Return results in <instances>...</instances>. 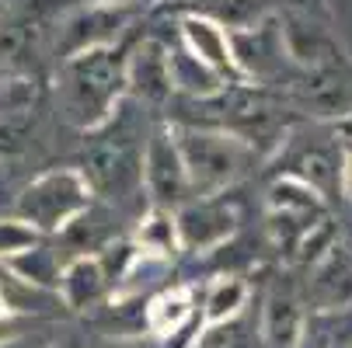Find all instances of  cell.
<instances>
[{
    "label": "cell",
    "instance_id": "22",
    "mask_svg": "<svg viewBox=\"0 0 352 348\" xmlns=\"http://www.w3.org/2000/svg\"><path fill=\"white\" fill-rule=\"evenodd\" d=\"M105 348H129V345H105Z\"/></svg>",
    "mask_w": 352,
    "mask_h": 348
},
{
    "label": "cell",
    "instance_id": "12",
    "mask_svg": "<svg viewBox=\"0 0 352 348\" xmlns=\"http://www.w3.org/2000/svg\"><path fill=\"white\" fill-rule=\"evenodd\" d=\"M195 314V300H192V289L188 286H175V289H164L157 292L146 307V327L161 334V338H171L175 331H182Z\"/></svg>",
    "mask_w": 352,
    "mask_h": 348
},
{
    "label": "cell",
    "instance_id": "14",
    "mask_svg": "<svg viewBox=\"0 0 352 348\" xmlns=\"http://www.w3.org/2000/svg\"><path fill=\"white\" fill-rule=\"evenodd\" d=\"M133 244L140 247L143 255H157V258H168V262H171V255L182 247V233H178L175 213L154 206V209H150V213L140 220Z\"/></svg>",
    "mask_w": 352,
    "mask_h": 348
},
{
    "label": "cell",
    "instance_id": "20",
    "mask_svg": "<svg viewBox=\"0 0 352 348\" xmlns=\"http://www.w3.org/2000/svg\"><path fill=\"white\" fill-rule=\"evenodd\" d=\"M342 192L352 198V139L342 146Z\"/></svg>",
    "mask_w": 352,
    "mask_h": 348
},
{
    "label": "cell",
    "instance_id": "9",
    "mask_svg": "<svg viewBox=\"0 0 352 348\" xmlns=\"http://www.w3.org/2000/svg\"><path fill=\"white\" fill-rule=\"evenodd\" d=\"M109 275L102 268V262H98V255H77L74 262H67L63 268V279H60V303L67 310H87L94 307L98 300L105 296L109 289Z\"/></svg>",
    "mask_w": 352,
    "mask_h": 348
},
{
    "label": "cell",
    "instance_id": "1",
    "mask_svg": "<svg viewBox=\"0 0 352 348\" xmlns=\"http://www.w3.org/2000/svg\"><path fill=\"white\" fill-rule=\"evenodd\" d=\"M122 87H126V67L112 60L109 49H91V53L63 60L60 97L67 119L84 129H98L109 122V115L122 102Z\"/></svg>",
    "mask_w": 352,
    "mask_h": 348
},
{
    "label": "cell",
    "instance_id": "3",
    "mask_svg": "<svg viewBox=\"0 0 352 348\" xmlns=\"http://www.w3.org/2000/svg\"><path fill=\"white\" fill-rule=\"evenodd\" d=\"M178 150L188 171V185L195 195H220L230 181H237L251 161V146L241 136L206 132V129H178Z\"/></svg>",
    "mask_w": 352,
    "mask_h": 348
},
{
    "label": "cell",
    "instance_id": "6",
    "mask_svg": "<svg viewBox=\"0 0 352 348\" xmlns=\"http://www.w3.org/2000/svg\"><path fill=\"white\" fill-rule=\"evenodd\" d=\"M307 303L314 314H335L352 307V255L342 244L314 262V275L307 282Z\"/></svg>",
    "mask_w": 352,
    "mask_h": 348
},
{
    "label": "cell",
    "instance_id": "2",
    "mask_svg": "<svg viewBox=\"0 0 352 348\" xmlns=\"http://www.w3.org/2000/svg\"><path fill=\"white\" fill-rule=\"evenodd\" d=\"M91 181L80 167H56L38 174L18 198V216L38 233H63L91 209Z\"/></svg>",
    "mask_w": 352,
    "mask_h": 348
},
{
    "label": "cell",
    "instance_id": "17",
    "mask_svg": "<svg viewBox=\"0 0 352 348\" xmlns=\"http://www.w3.org/2000/svg\"><path fill=\"white\" fill-rule=\"evenodd\" d=\"M244 300H248V282L237 279V275H223V279H217V282L210 286L203 321H206L210 327L227 324V321H234V317L241 314Z\"/></svg>",
    "mask_w": 352,
    "mask_h": 348
},
{
    "label": "cell",
    "instance_id": "8",
    "mask_svg": "<svg viewBox=\"0 0 352 348\" xmlns=\"http://www.w3.org/2000/svg\"><path fill=\"white\" fill-rule=\"evenodd\" d=\"M182 45L188 49V53L199 60V63H206L213 73L220 77H237V60H234V45H230V35L223 32L220 21L213 18H203V14H188L182 21Z\"/></svg>",
    "mask_w": 352,
    "mask_h": 348
},
{
    "label": "cell",
    "instance_id": "4",
    "mask_svg": "<svg viewBox=\"0 0 352 348\" xmlns=\"http://www.w3.org/2000/svg\"><path fill=\"white\" fill-rule=\"evenodd\" d=\"M143 185H146L157 209L185 206V198L192 195L178 139L171 132H154L146 139V146H143Z\"/></svg>",
    "mask_w": 352,
    "mask_h": 348
},
{
    "label": "cell",
    "instance_id": "15",
    "mask_svg": "<svg viewBox=\"0 0 352 348\" xmlns=\"http://www.w3.org/2000/svg\"><path fill=\"white\" fill-rule=\"evenodd\" d=\"M168 60H171V84H175V91H185L192 97H213L220 91V73H213L206 63H199L185 45L168 49Z\"/></svg>",
    "mask_w": 352,
    "mask_h": 348
},
{
    "label": "cell",
    "instance_id": "18",
    "mask_svg": "<svg viewBox=\"0 0 352 348\" xmlns=\"http://www.w3.org/2000/svg\"><path fill=\"white\" fill-rule=\"evenodd\" d=\"M38 244H42V233L32 223H25L21 216L0 220V265L32 251V247H38Z\"/></svg>",
    "mask_w": 352,
    "mask_h": 348
},
{
    "label": "cell",
    "instance_id": "11",
    "mask_svg": "<svg viewBox=\"0 0 352 348\" xmlns=\"http://www.w3.org/2000/svg\"><path fill=\"white\" fill-rule=\"evenodd\" d=\"M63 268L67 265H60V255L53 251V247H45V244H38V247H32V251L4 262L8 275H14L18 282H25L32 289H42V292H60Z\"/></svg>",
    "mask_w": 352,
    "mask_h": 348
},
{
    "label": "cell",
    "instance_id": "5",
    "mask_svg": "<svg viewBox=\"0 0 352 348\" xmlns=\"http://www.w3.org/2000/svg\"><path fill=\"white\" fill-rule=\"evenodd\" d=\"M175 220H178V233H182L185 251H213V247H220L237 227L234 206H227L217 195H206V198H199V202H185L175 213Z\"/></svg>",
    "mask_w": 352,
    "mask_h": 348
},
{
    "label": "cell",
    "instance_id": "10",
    "mask_svg": "<svg viewBox=\"0 0 352 348\" xmlns=\"http://www.w3.org/2000/svg\"><path fill=\"white\" fill-rule=\"evenodd\" d=\"M119 25H122V14H112L105 8L70 18L63 28V60L91 53V49H109V42L119 35Z\"/></svg>",
    "mask_w": 352,
    "mask_h": 348
},
{
    "label": "cell",
    "instance_id": "21",
    "mask_svg": "<svg viewBox=\"0 0 352 348\" xmlns=\"http://www.w3.org/2000/svg\"><path fill=\"white\" fill-rule=\"evenodd\" d=\"M11 317H14V307H11L8 292H4V282H0V324H8Z\"/></svg>",
    "mask_w": 352,
    "mask_h": 348
},
{
    "label": "cell",
    "instance_id": "7",
    "mask_svg": "<svg viewBox=\"0 0 352 348\" xmlns=\"http://www.w3.org/2000/svg\"><path fill=\"white\" fill-rule=\"evenodd\" d=\"M126 87L143 97V102H168L175 84H171V60H168V49L154 38H146L143 45H136V53L126 63Z\"/></svg>",
    "mask_w": 352,
    "mask_h": 348
},
{
    "label": "cell",
    "instance_id": "16",
    "mask_svg": "<svg viewBox=\"0 0 352 348\" xmlns=\"http://www.w3.org/2000/svg\"><path fill=\"white\" fill-rule=\"evenodd\" d=\"M269 206L272 213H289V216H300V220H311L318 223L321 216V192L311 188L307 181H300V178H283L272 185L269 192Z\"/></svg>",
    "mask_w": 352,
    "mask_h": 348
},
{
    "label": "cell",
    "instance_id": "13",
    "mask_svg": "<svg viewBox=\"0 0 352 348\" xmlns=\"http://www.w3.org/2000/svg\"><path fill=\"white\" fill-rule=\"evenodd\" d=\"M262 331L276 348H293L300 338H304V314H300V303H296V296L289 289H276L269 296Z\"/></svg>",
    "mask_w": 352,
    "mask_h": 348
},
{
    "label": "cell",
    "instance_id": "19",
    "mask_svg": "<svg viewBox=\"0 0 352 348\" xmlns=\"http://www.w3.org/2000/svg\"><path fill=\"white\" fill-rule=\"evenodd\" d=\"M56 341L45 334H8L0 338V348H53Z\"/></svg>",
    "mask_w": 352,
    "mask_h": 348
}]
</instances>
